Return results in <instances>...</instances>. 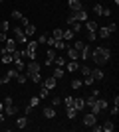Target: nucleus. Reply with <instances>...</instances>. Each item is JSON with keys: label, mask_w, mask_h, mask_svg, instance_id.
Masks as SVG:
<instances>
[{"label": "nucleus", "mask_w": 119, "mask_h": 132, "mask_svg": "<svg viewBox=\"0 0 119 132\" xmlns=\"http://www.w3.org/2000/svg\"><path fill=\"white\" fill-rule=\"evenodd\" d=\"M6 39H8V32H0V42L4 44Z\"/></svg>", "instance_id": "nucleus-45"}, {"label": "nucleus", "mask_w": 119, "mask_h": 132, "mask_svg": "<svg viewBox=\"0 0 119 132\" xmlns=\"http://www.w3.org/2000/svg\"><path fill=\"white\" fill-rule=\"evenodd\" d=\"M83 45H85L83 42H75V44L72 45V47H74V50H78V51H81V50H83Z\"/></svg>", "instance_id": "nucleus-38"}, {"label": "nucleus", "mask_w": 119, "mask_h": 132, "mask_svg": "<svg viewBox=\"0 0 119 132\" xmlns=\"http://www.w3.org/2000/svg\"><path fill=\"white\" fill-rule=\"evenodd\" d=\"M97 30H99V38H101V39H107L109 36H111V32H109L107 26H101V28H97Z\"/></svg>", "instance_id": "nucleus-15"}, {"label": "nucleus", "mask_w": 119, "mask_h": 132, "mask_svg": "<svg viewBox=\"0 0 119 132\" xmlns=\"http://www.w3.org/2000/svg\"><path fill=\"white\" fill-rule=\"evenodd\" d=\"M95 122H97V114H93V112L83 114V124H85V126H93Z\"/></svg>", "instance_id": "nucleus-6"}, {"label": "nucleus", "mask_w": 119, "mask_h": 132, "mask_svg": "<svg viewBox=\"0 0 119 132\" xmlns=\"http://www.w3.org/2000/svg\"><path fill=\"white\" fill-rule=\"evenodd\" d=\"M62 34H64V30H60V28H56V30L52 32V38H54V39H62Z\"/></svg>", "instance_id": "nucleus-27"}, {"label": "nucleus", "mask_w": 119, "mask_h": 132, "mask_svg": "<svg viewBox=\"0 0 119 132\" xmlns=\"http://www.w3.org/2000/svg\"><path fill=\"white\" fill-rule=\"evenodd\" d=\"M95 38H97L95 32H87V42H95Z\"/></svg>", "instance_id": "nucleus-41"}, {"label": "nucleus", "mask_w": 119, "mask_h": 132, "mask_svg": "<svg viewBox=\"0 0 119 132\" xmlns=\"http://www.w3.org/2000/svg\"><path fill=\"white\" fill-rule=\"evenodd\" d=\"M74 30H68V32H64L62 34V39H64V42H69V39H74Z\"/></svg>", "instance_id": "nucleus-22"}, {"label": "nucleus", "mask_w": 119, "mask_h": 132, "mask_svg": "<svg viewBox=\"0 0 119 132\" xmlns=\"http://www.w3.org/2000/svg\"><path fill=\"white\" fill-rule=\"evenodd\" d=\"M95 99H97V97H93V95H89V97L85 99V106H91V105H93V103H95Z\"/></svg>", "instance_id": "nucleus-35"}, {"label": "nucleus", "mask_w": 119, "mask_h": 132, "mask_svg": "<svg viewBox=\"0 0 119 132\" xmlns=\"http://www.w3.org/2000/svg\"><path fill=\"white\" fill-rule=\"evenodd\" d=\"M91 77L95 79V81H101V79L105 77V75H103V71L99 69V67H95V69H91Z\"/></svg>", "instance_id": "nucleus-11"}, {"label": "nucleus", "mask_w": 119, "mask_h": 132, "mask_svg": "<svg viewBox=\"0 0 119 132\" xmlns=\"http://www.w3.org/2000/svg\"><path fill=\"white\" fill-rule=\"evenodd\" d=\"M24 34H26L28 38H30V36H34V34H36V26H34L32 22H30V24H26V26H24Z\"/></svg>", "instance_id": "nucleus-14"}, {"label": "nucleus", "mask_w": 119, "mask_h": 132, "mask_svg": "<svg viewBox=\"0 0 119 132\" xmlns=\"http://www.w3.org/2000/svg\"><path fill=\"white\" fill-rule=\"evenodd\" d=\"M0 85H2V77H0Z\"/></svg>", "instance_id": "nucleus-55"}, {"label": "nucleus", "mask_w": 119, "mask_h": 132, "mask_svg": "<svg viewBox=\"0 0 119 132\" xmlns=\"http://www.w3.org/2000/svg\"><path fill=\"white\" fill-rule=\"evenodd\" d=\"M4 44H6V47H2V51H6V53H12L14 50H18V47H16V45H18L16 39H10V38H8Z\"/></svg>", "instance_id": "nucleus-5"}, {"label": "nucleus", "mask_w": 119, "mask_h": 132, "mask_svg": "<svg viewBox=\"0 0 119 132\" xmlns=\"http://www.w3.org/2000/svg\"><path fill=\"white\" fill-rule=\"evenodd\" d=\"M56 81H58V79L54 77V75H52V77H48V79H46V81H44V87L48 89V91H52V89L56 87Z\"/></svg>", "instance_id": "nucleus-8"}, {"label": "nucleus", "mask_w": 119, "mask_h": 132, "mask_svg": "<svg viewBox=\"0 0 119 132\" xmlns=\"http://www.w3.org/2000/svg\"><path fill=\"white\" fill-rule=\"evenodd\" d=\"M78 71H81V75H83V77H87V75H91V67H87V65H79Z\"/></svg>", "instance_id": "nucleus-25"}, {"label": "nucleus", "mask_w": 119, "mask_h": 132, "mask_svg": "<svg viewBox=\"0 0 119 132\" xmlns=\"http://www.w3.org/2000/svg\"><path fill=\"white\" fill-rule=\"evenodd\" d=\"M109 112H111V114H117V112H119V105H113V106H111V110H109Z\"/></svg>", "instance_id": "nucleus-49"}, {"label": "nucleus", "mask_w": 119, "mask_h": 132, "mask_svg": "<svg viewBox=\"0 0 119 132\" xmlns=\"http://www.w3.org/2000/svg\"><path fill=\"white\" fill-rule=\"evenodd\" d=\"M30 81H34V83H42V75H40V73H34V75H30Z\"/></svg>", "instance_id": "nucleus-34"}, {"label": "nucleus", "mask_w": 119, "mask_h": 132, "mask_svg": "<svg viewBox=\"0 0 119 132\" xmlns=\"http://www.w3.org/2000/svg\"><path fill=\"white\" fill-rule=\"evenodd\" d=\"M32 110H34L32 106H30V105H26V106H24V114H26V116H28V114H32Z\"/></svg>", "instance_id": "nucleus-44"}, {"label": "nucleus", "mask_w": 119, "mask_h": 132, "mask_svg": "<svg viewBox=\"0 0 119 132\" xmlns=\"http://www.w3.org/2000/svg\"><path fill=\"white\" fill-rule=\"evenodd\" d=\"M38 42H30L26 45V50H24V55L28 57V59H36V53H38Z\"/></svg>", "instance_id": "nucleus-2"}, {"label": "nucleus", "mask_w": 119, "mask_h": 132, "mask_svg": "<svg viewBox=\"0 0 119 132\" xmlns=\"http://www.w3.org/2000/svg\"><path fill=\"white\" fill-rule=\"evenodd\" d=\"M12 18H14V20H20V18H22V14H20L18 10H14V12H12Z\"/></svg>", "instance_id": "nucleus-46"}, {"label": "nucleus", "mask_w": 119, "mask_h": 132, "mask_svg": "<svg viewBox=\"0 0 119 132\" xmlns=\"http://www.w3.org/2000/svg\"><path fill=\"white\" fill-rule=\"evenodd\" d=\"M69 26H72V30H74V32H79V30H81V22H72Z\"/></svg>", "instance_id": "nucleus-36"}, {"label": "nucleus", "mask_w": 119, "mask_h": 132, "mask_svg": "<svg viewBox=\"0 0 119 132\" xmlns=\"http://www.w3.org/2000/svg\"><path fill=\"white\" fill-rule=\"evenodd\" d=\"M0 2H4V0H0Z\"/></svg>", "instance_id": "nucleus-56"}, {"label": "nucleus", "mask_w": 119, "mask_h": 132, "mask_svg": "<svg viewBox=\"0 0 119 132\" xmlns=\"http://www.w3.org/2000/svg\"><path fill=\"white\" fill-rule=\"evenodd\" d=\"M16 126L18 128H26V126H28V116H26V114L18 116V118H16Z\"/></svg>", "instance_id": "nucleus-10"}, {"label": "nucleus", "mask_w": 119, "mask_h": 132, "mask_svg": "<svg viewBox=\"0 0 119 132\" xmlns=\"http://www.w3.org/2000/svg\"><path fill=\"white\" fill-rule=\"evenodd\" d=\"M40 69H42V65L40 63H36V59H30V63H26V75H34V73H40Z\"/></svg>", "instance_id": "nucleus-3"}, {"label": "nucleus", "mask_w": 119, "mask_h": 132, "mask_svg": "<svg viewBox=\"0 0 119 132\" xmlns=\"http://www.w3.org/2000/svg\"><path fill=\"white\" fill-rule=\"evenodd\" d=\"M101 130H105V132H113V130H115V124H113L111 120H107V122L101 126Z\"/></svg>", "instance_id": "nucleus-24"}, {"label": "nucleus", "mask_w": 119, "mask_h": 132, "mask_svg": "<svg viewBox=\"0 0 119 132\" xmlns=\"http://www.w3.org/2000/svg\"><path fill=\"white\" fill-rule=\"evenodd\" d=\"M64 73H66V71H64V67H56V69H54V77L60 79V77H64Z\"/></svg>", "instance_id": "nucleus-28"}, {"label": "nucleus", "mask_w": 119, "mask_h": 132, "mask_svg": "<svg viewBox=\"0 0 119 132\" xmlns=\"http://www.w3.org/2000/svg\"><path fill=\"white\" fill-rule=\"evenodd\" d=\"M54 65L56 67H66V59H64V57H56V59H54Z\"/></svg>", "instance_id": "nucleus-30"}, {"label": "nucleus", "mask_w": 119, "mask_h": 132, "mask_svg": "<svg viewBox=\"0 0 119 132\" xmlns=\"http://www.w3.org/2000/svg\"><path fill=\"white\" fill-rule=\"evenodd\" d=\"M64 105H66V106H72V105H74V97H66V99H64Z\"/></svg>", "instance_id": "nucleus-40"}, {"label": "nucleus", "mask_w": 119, "mask_h": 132, "mask_svg": "<svg viewBox=\"0 0 119 132\" xmlns=\"http://www.w3.org/2000/svg\"><path fill=\"white\" fill-rule=\"evenodd\" d=\"M89 57L95 61L97 65H103V63H107L109 57H111V50H109V47H95V50L91 51Z\"/></svg>", "instance_id": "nucleus-1"}, {"label": "nucleus", "mask_w": 119, "mask_h": 132, "mask_svg": "<svg viewBox=\"0 0 119 132\" xmlns=\"http://www.w3.org/2000/svg\"><path fill=\"white\" fill-rule=\"evenodd\" d=\"M89 55H91V50H89V45H83V50L79 51V59H81V61H85L87 57H89Z\"/></svg>", "instance_id": "nucleus-12"}, {"label": "nucleus", "mask_w": 119, "mask_h": 132, "mask_svg": "<svg viewBox=\"0 0 119 132\" xmlns=\"http://www.w3.org/2000/svg\"><path fill=\"white\" fill-rule=\"evenodd\" d=\"M85 28H87V32H97V22L95 20H85Z\"/></svg>", "instance_id": "nucleus-13"}, {"label": "nucleus", "mask_w": 119, "mask_h": 132, "mask_svg": "<svg viewBox=\"0 0 119 132\" xmlns=\"http://www.w3.org/2000/svg\"><path fill=\"white\" fill-rule=\"evenodd\" d=\"M48 42V36L46 34H40V38H38V44H46Z\"/></svg>", "instance_id": "nucleus-42"}, {"label": "nucleus", "mask_w": 119, "mask_h": 132, "mask_svg": "<svg viewBox=\"0 0 119 132\" xmlns=\"http://www.w3.org/2000/svg\"><path fill=\"white\" fill-rule=\"evenodd\" d=\"M66 67H68V73H75L79 69V63H78V59L75 61H69V63H66Z\"/></svg>", "instance_id": "nucleus-16"}, {"label": "nucleus", "mask_w": 119, "mask_h": 132, "mask_svg": "<svg viewBox=\"0 0 119 132\" xmlns=\"http://www.w3.org/2000/svg\"><path fill=\"white\" fill-rule=\"evenodd\" d=\"M40 101H42V99H40V97H32V99H30V103H28V105L32 106V109H36V106L40 105Z\"/></svg>", "instance_id": "nucleus-32"}, {"label": "nucleus", "mask_w": 119, "mask_h": 132, "mask_svg": "<svg viewBox=\"0 0 119 132\" xmlns=\"http://www.w3.org/2000/svg\"><path fill=\"white\" fill-rule=\"evenodd\" d=\"M66 114H68V118H69V120H74L75 116H78V110H75L74 106H66Z\"/></svg>", "instance_id": "nucleus-18"}, {"label": "nucleus", "mask_w": 119, "mask_h": 132, "mask_svg": "<svg viewBox=\"0 0 119 132\" xmlns=\"http://www.w3.org/2000/svg\"><path fill=\"white\" fill-rule=\"evenodd\" d=\"M107 28H109V32H115V30H117V26H115V24H109Z\"/></svg>", "instance_id": "nucleus-51"}, {"label": "nucleus", "mask_w": 119, "mask_h": 132, "mask_svg": "<svg viewBox=\"0 0 119 132\" xmlns=\"http://www.w3.org/2000/svg\"><path fill=\"white\" fill-rule=\"evenodd\" d=\"M72 106H74L75 110H81L85 106V101L83 99H75V97H74V105H72Z\"/></svg>", "instance_id": "nucleus-19"}, {"label": "nucleus", "mask_w": 119, "mask_h": 132, "mask_svg": "<svg viewBox=\"0 0 119 132\" xmlns=\"http://www.w3.org/2000/svg\"><path fill=\"white\" fill-rule=\"evenodd\" d=\"M12 103H14V101H12V97H6V99H4V103H2V105H4V106H8V105H12Z\"/></svg>", "instance_id": "nucleus-48"}, {"label": "nucleus", "mask_w": 119, "mask_h": 132, "mask_svg": "<svg viewBox=\"0 0 119 132\" xmlns=\"http://www.w3.org/2000/svg\"><path fill=\"white\" fill-rule=\"evenodd\" d=\"M12 65H14V69H18V71H24V69H26V63H24L22 59H16V61H12Z\"/></svg>", "instance_id": "nucleus-20"}, {"label": "nucleus", "mask_w": 119, "mask_h": 132, "mask_svg": "<svg viewBox=\"0 0 119 132\" xmlns=\"http://www.w3.org/2000/svg\"><path fill=\"white\" fill-rule=\"evenodd\" d=\"M101 16L109 18V16H111V10H109V8H103V14H101Z\"/></svg>", "instance_id": "nucleus-50"}, {"label": "nucleus", "mask_w": 119, "mask_h": 132, "mask_svg": "<svg viewBox=\"0 0 119 132\" xmlns=\"http://www.w3.org/2000/svg\"><path fill=\"white\" fill-rule=\"evenodd\" d=\"M60 103H62V99H60V97H54V99H52V106H54V109H56Z\"/></svg>", "instance_id": "nucleus-43"}, {"label": "nucleus", "mask_w": 119, "mask_h": 132, "mask_svg": "<svg viewBox=\"0 0 119 132\" xmlns=\"http://www.w3.org/2000/svg\"><path fill=\"white\" fill-rule=\"evenodd\" d=\"M2 110H4V105H2V103H0V112H2Z\"/></svg>", "instance_id": "nucleus-53"}, {"label": "nucleus", "mask_w": 119, "mask_h": 132, "mask_svg": "<svg viewBox=\"0 0 119 132\" xmlns=\"http://www.w3.org/2000/svg\"><path fill=\"white\" fill-rule=\"evenodd\" d=\"M44 116H46V118H54V116H56L54 106H46V109H44Z\"/></svg>", "instance_id": "nucleus-21"}, {"label": "nucleus", "mask_w": 119, "mask_h": 132, "mask_svg": "<svg viewBox=\"0 0 119 132\" xmlns=\"http://www.w3.org/2000/svg\"><path fill=\"white\" fill-rule=\"evenodd\" d=\"M54 47H58V50H66V47H68V42H64V39H56Z\"/></svg>", "instance_id": "nucleus-26"}, {"label": "nucleus", "mask_w": 119, "mask_h": 132, "mask_svg": "<svg viewBox=\"0 0 119 132\" xmlns=\"http://www.w3.org/2000/svg\"><path fill=\"white\" fill-rule=\"evenodd\" d=\"M46 97H50V91L42 85V89H40V99H46Z\"/></svg>", "instance_id": "nucleus-33"}, {"label": "nucleus", "mask_w": 119, "mask_h": 132, "mask_svg": "<svg viewBox=\"0 0 119 132\" xmlns=\"http://www.w3.org/2000/svg\"><path fill=\"white\" fill-rule=\"evenodd\" d=\"M2 63H4V65H10V63H12V53L2 51Z\"/></svg>", "instance_id": "nucleus-23"}, {"label": "nucleus", "mask_w": 119, "mask_h": 132, "mask_svg": "<svg viewBox=\"0 0 119 132\" xmlns=\"http://www.w3.org/2000/svg\"><path fill=\"white\" fill-rule=\"evenodd\" d=\"M0 122H4V114L2 112H0Z\"/></svg>", "instance_id": "nucleus-52"}, {"label": "nucleus", "mask_w": 119, "mask_h": 132, "mask_svg": "<svg viewBox=\"0 0 119 132\" xmlns=\"http://www.w3.org/2000/svg\"><path fill=\"white\" fill-rule=\"evenodd\" d=\"M4 110H6V114L8 116H14L18 112V110H20V106H16L14 105V103H12V105H8V106H4Z\"/></svg>", "instance_id": "nucleus-9"}, {"label": "nucleus", "mask_w": 119, "mask_h": 132, "mask_svg": "<svg viewBox=\"0 0 119 132\" xmlns=\"http://www.w3.org/2000/svg\"><path fill=\"white\" fill-rule=\"evenodd\" d=\"M68 6H69V12H75V10H81V0H68Z\"/></svg>", "instance_id": "nucleus-7"}, {"label": "nucleus", "mask_w": 119, "mask_h": 132, "mask_svg": "<svg viewBox=\"0 0 119 132\" xmlns=\"http://www.w3.org/2000/svg\"><path fill=\"white\" fill-rule=\"evenodd\" d=\"M83 83H85V85H93V83H95V79L91 77V75H87V77H83Z\"/></svg>", "instance_id": "nucleus-39"}, {"label": "nucleus", "mask_w": 119, "mask_h": 132, "mask_svg": "<svg viewBox=\"0 0 119 132\" xmlns=\"http://www.w3.org/2000/svg\"><path fill=\"white\" fill-rule=\"evenodd\" d=\"M16 81L20 83V85H22V83H26V81H28V75H24V73L20 71V73H18V75H16Z\"/></svg>", "instance_id": "nucleus-29"}, {"label": "nucleus", "mask_w": 119, "mask_h": 132, "mask_svg": "<svg viewBox=\"0 0 119 132\" xmlns=\"http://www.w3.org/2000/svg\"><path fill=\"white\" fill-rule=\"evenodd\" d=\"M81 85H83V81H81V79H74V81H72V89H74V91H78Z\"/></svg>", "instance_id": "nucleus-31"}, {"label": "nucleus", "mask_w": 119, "mask_h": 132, "mask_svg": "<svg viewBox=\"0 0 119 132\" xmlns=\"http://www.w3.org/2000/svg\"><path fill=\"white\" fill-rule=\"evenodd\" d=\"M93 12H95L97 16H101V14H103V6H99V4H95V6H93Z\"/></svg>", "instance_id": "nucleus-37"}, {"label": "nucleus", "mask_w": 119, "mask_h": 132, "mask_svg": "<svg viewBox=\"0 0 119 132\" xmlns=\"http://www.w3.org/2000/svg\"><path fill=\"white\" fill-rule=\"evenodd\" d=\"M0 130H2V122H0Z\"/></svg>", "instance_id": "nucleus-54"}, {"label": "nucleus", "mask_w": 119, "mask_h": 132, "mask_svg": "<svg viewBox=\"0 0 119 132\" xmlns=\"http://www.w3.org/2000/svg\"><path fill=\"white\" fill-rule=\"evenodd\" d=\"M8 30H10V24L4 20V22H2V32H8Z\"/></svg>", "instance_id": "nucleus-47"}, {"label": "nucleus", "mask_w": 119, "mask_h": 132, "mask_svg": "<svg viewBox=\"0 0 119 132\" xmlns=\"http://www.w3.org/2000/svg\"><path fill=\"white\" fill-rule=\"evenodd\" d=\"M12 32H14V39H16V42H20V44H26L28 36L24 34V30H20V28H12Z\"/></svg>", "instance_id": "nucleus-4"}, {"label": "nucleus", "mask_w": 119, "mask_h": 132, "mask_svg": "<svg viewBox=\"0 0 119 132\" xmlns=\"http://www.w3.org/2000/svg\"><path fill=\"white\" fill-rule=\"evenodd\" d=\"M66 50H68V55H69V59H72V61L79 59V51H78V50H74V47H69V45L66 47Z\"/></svg>", "instance_id": "nucleus-17"}]
</instances>
